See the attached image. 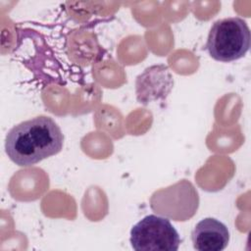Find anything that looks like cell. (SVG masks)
I'll use <instances>...</instances> for the list:
<instances>
[{"instance_id":"6da1fadb","label":"cell","mask_w":251,"mask_h":251,"mask_svg":"<svg viewBox=\"0 0 251 251\" xmlns=\"http://www.w3.org/2000/svg\"><path fill=\"white\" fill-rule=\"evenodd\" d=\"M63 143V132L55 121L38 116L14 126L8 131L5 151L16 165L28 167L58 154Z\"/></svg>"},{"instance_id":"7a4b0ae2","label":"cell","mask_w":251,"mask_h":251,"mask_svg":"<svg viewBox=\"0 0 251 251\" xmlns=\"http://www.w3.org/2000/svg\"><path fill=\"white\" fill-rule=\"evenodd\" d=\"M251 34L247 23L238 17L216 21L206 43L209 55L220 62H232L245 56L250 48Z\"/></svg>"},{"instance_id":"3957f363","label":"cell","mask_w":251,"mask_h":251,"mask_svg":"<svg viewBox=\"0 0 251 251\" xmlns=\"http://www.w3.org/2000/svg\"><path fill=\"white\" fill-rule=\"evenodd\" d=\"M129 241L137 251H176L180 237L168 218L148 215L132 226Z\"/></svg>"},{"instance_id":"277c9868","label":"cell","mask_w":251,"mask_h":251,"mask_svg":"<svg viewBox=\"0 0 251 251\" xmlns=\"http://www.w3.org/2000/svg\"><path fill=\"white\" fill-rule=\"evenodd\" d=\"M198 204L197 190L185 179L154 192L150 199L152 210L175 221H186L191 218L196 213Z\"/></svg>"},{"instance_id":"5b68a950","label":"cell","mask_w":251,"mask_h":251,"mask_svg":"<svg viewBox=\"0 0 251 251\" xmlns=\"http://www.w3.org/2000/svg\"><path fill=\"white\" fill-rule=\"evenodd\" d=\"M173 76L167 66H153L137 76L136 95L140 103L147 104L159 98L165 99L173 87Z\"/></svg>"},{"instance_id":"8992f818","label":"cell","mask_w":251,"mask_h":251,"mask_svg":"<svg viewBox=\"0 0 251 251\" xmlns=\"http://www.w3.org/2000/svg\"><path fill=\"white\" fill-rule=\"evenodd\" d=\"M193 247L199 251H221L229 241V231L225 224L215 218L198 222L191 232Z\"/></svg>"}]
</instances>
